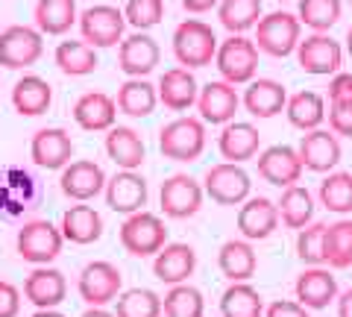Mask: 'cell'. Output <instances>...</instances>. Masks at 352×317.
Instances as JSON below:
<instances>
[{
  "instance_id": "obj_1",
  "label": "cell",
  "mask_w": 352,
  "mask_h": 317,
  "mask_svg": "<svg viewBox=\"0 0 352 317\" xmlns=\"http://www.w3.org/2000/svg\"><path fill=\"white\" fill-rule=\"evenodd\" d=\"M217 47H220V41L214 36V30L197 18L182 21L173 30V56L188 71L212 65L217 59Z\"/></svg>"
},
{
  "instance_id": "obj_2",
  "label": "cell",
  "mask_w": 352,
  "mask_h": 317,
  "mask_svg": "<svg viewBox=\"0 0 352 317\" xmlns=\"http://www.w3.org/2000/svg\"><path fill=\"white\" fill-rule=\"evenodd\" d=\"M159 150L170 162H197L206 150V121L191 115L173 118L170 124L162 127Z\"/></svg>"
},
{
  "instance_id": "obj_3",
  "label": "cell",
  "mask_w": 352,
  "mask_h": 317,
  "mask_svg": "<svg viewBox=\"0 0 352 317\" xmlns=\"http://www.w3.org/2000/svg\"><path fill=\"white\" fill-rule=\"evenodd\" d=\"M120 247L135 259H150L168 247V226L159 215L135 212L120 223Z\"/></svg>"
},
{
  "instance_id": "obj_4",
  "label": "cell",
  "mask_w": 352,
  "mask_h": 317,
  "mask_svg": "<svg viewBox=\"0 0 352 317\" xmlns=\"http://www.w3.org/2000/svg\"><path fill=\"white\" fill-rule=\"evenodd\" d=\"M214 68L220 71V80H226L232 85H250L252 80H256V71H258L256 39L229 36L226 41H220Z\"/></svg>"
},
{
  "instance_id": "obj_5",
  "label": "cell",
  "mask_w": 352,
  "mask_h": 317,
  "mask_svg": "<svg viewBox=\"0 0 352 317\" xmlns=\"http://www.w3.org/2000/svg\"><path fill=\"white\" fill-rule=\"evenodd\" d=\"M120 288H124V276L112 261H88L76 279V291L88 309H106L124 294Z\"/></svg>"
},
{
  "instance_id": "obj_6",
  "label": "cell",
  "mask_w": 352,
  "mask_h": 317,
  "mask_svg": "<svg viewBox=\"0 0 352 317\" xmlns=\"http://www.w3.org/2000/svg\"><path fill=\"white\" fill-rule=\"evenodd\" d=\"M300 32H302V24L300 18L291 15V12H270L258 21L256 27V47L267 56H276V59H285L296 53L300 47Z\"/></svg>"
},
{
  "instance_id": "obj_7",
  "label": "cell",
  "mask_w": 352,
  "mask_h": 317,
  "mask_svg": "<svg viewBox=\"0 0 352 317\" xmlns=\"http://www.w3.org/2000/svg\"><path fill=\"white\" fill-rule=\"evenodd\" d=\"M203 188L206 197H212V203L217 206H241L252 197V179L235 162H220L206 171Z\"/></svg>"
},
{
  "instance_id": "obj_8",
  "label": "cell",
  "mask_w": 352,
  "mask_h": 317,
  "mask_svg": "<svg viewBox=\"0 0 352 317\" xmlns=\"http://www.w3.org/2000/svg\"><path fill=\"white\" fill-rule=\"evenodd\" d=\"M65 244V235L59 226H53L50 221H30L18 229L15 247L18 256L30 261V265H50L53 259H59Z\"/></svg>"
},
{
  "instance_id": "obj_9",
  "label": "cell",
  "mask_w": 352,
  "mask_h": 317,
  "mask_svg": "<svg viewBox=\"0 0 352 317\" xmlns=\"http://www.w3.org/2000/svg\"><path fill=\"white\" fill-rule=\"evenodd\" d=\"M206 200V188L203 182H197L188 173H173L162 182L159 191V203H162V215L173 217V221H185V217H194L203 209Z\"/></svg>"
},
{
  "instance_id": "obj_10",
  "label": "cell",
  "mask_w": 352,
  "mask_h": 317,
  "mask_svg": "<svg viewBox=\"0 0 352 317\" xmlns=\"http://www.w3.org/2000/svg\"><path fill=\"white\" fill-rule=\"evenodd\" d=\"M296 62L311 76H335L344 68V47L329 32H311L296 47Z\"/></svg>"
},
{
  "instance_id": "obj_11",
  "label": "cell",
  "mask_w": 352,
  "mask_h": 317,
  "mask_svg": "<svg viewBox=\"0 0 352 317\" xmlns=\"http://www.w3.org/2000/svg\"><path fill=\"white\" fill-rule=\"evenodd\" d=\"M124 30H126V15L118 6H88L80 15V32L82 41H88L91 47H115L124 41Z\"/></svg>"
},
{
  "instance_id": "obj_12",
  "label": "cell",
  "mask_w": 352,
  "mask_h": 317,
  "mask_svg": "<svg viewBox=\"0 0 352 317\" xmlns=\"http://www.w3.org/2000/svg\"><path fill=\"white\" fill-rule=\"evenodd\" d=\"M44 53V41H41V30H32L24 24L6 27L0 32V65L9 71H21L36 65Z\"/></svg>"
},
{
  "instance_id": "obj_13",
  "label": "cell",
  "mask_w": 352,
  "mask_h": 317,
  "mask_svg": "<svg viewBox=\"0 0 352 317\" xmlns=\"http://www.w3.org/2000/svg\"><path fill=\"white\" fill-rule=\"evenodd\" d=\"M258 165V177L264 182L276 185V188H291V185H300L302 179V159H300V150L288 147V144H273V147H264L256 159Z\"/></svg>"
},
{
  "instance_id": "obj_14",
  "label": "cell",
  "mask_w": 352,
  "mask_h": 317,
  "mask_svg": "<svg viewBox=\"0 0 352 317\" xmlns=\"http://www.w3.org/2000/svg\"><path fill=\"white\" fill-rule=\"evenodd\" d=\"M241 106L238 89L226 80H212L200 89V97H197V112L206 124L212 127H226L235 121V112Z\"/></svg>"
},
{
  "instance_id": "obj_15",
  "label": "cell",
  "mask_w": 352,
  "mask_h": 317,
  "mask_svg": "<svg viewBox=\"0 0 352 317\" xmlns=\"http://www.w3.org/2000/svg\"><path fill=\"white\" fill-rule=\"evenodd\" d=\"M106 206L118 215H135V212H144L147 206V179L141 177L138 171H118L112 179L106 182Z\"/></svg>"
},
{
  "instance_id": "obj_16",
  "label": "cell",
  "mask_w": 352,
  "mask_h": 317,
  "mask_svg": "<svg viewBox=\"0 0 352 317\" xmlns=\"http://www.w3.org/2000/svg\"><path fill=\"white\" fill-rule=\"evenodd\" d=\"M106 182L109 179H106V173H103V168L97 165V162L76 159V162H71V165L62 171L59 188H62V194L68 197V200L88 203V200H94L97 194L106 191Z\"/></svg>"
},
{
  "instance_id": "obj_17",
  "label": "cell",
  "mask_w": 352,
  "mask_h": 317,
  "mask_svg": "<svg viewBox=\"0 0 352 317\" xmlns=\"http://www.w3.org/2000/svg\"><path fill=\"white\" fill-rule=\"evenodd\" d=\"M300 159L305 171H314V173H332L338 165H340V138L332 133V129H311L300 138Z\"/></svg>"
},
{
  "instance_id": "obj_18",
  "label": "cell",
  "mask_w": 352,
  "mask_h": 317,
  "mask_svg": "<svg viewBox=\"0 0 352 317\" xmlns=\"http://www.w3.org/2000/svg\"><path fill=\"white\" fill-rule=\"evenodd\" d=\"M30 156L44 171H65L74 159V141L62 127L38 129L30 141Z\"/></svg>"
},
{
  "instance_id": "obj_19",
  "label": "cell",
  "mask_w": 352,
  "mask_h": 317,
  "mask_svg": "<svg viewBox=\"0 0 352 317\" xmlns=\"http://www.w3.org/2000/svg\"><path fill=\"white\" fill-rule=\"evenodd\" d=\"M279 206L267 197H250L238 209V232L247 241H264L279 229Z\"/></svg>"
},
{
  "instance_id": "obj_20",
  "label": "cell",
  "mask_w": 352,
  "mask_h": 317,
  "mask_svg": "<svg viewBox=\"0 0 352 317\" xmlns=\"http://www.w3.org/2000/svg\"><path fill=\"white\" fill-rule=\"evenodd\" d=\"M162 59V50L156 45V39H150L147 32H132L118 45V68L126 76H141L147 80V74L156 71V65Z\"/></svg>"
},
{
  "instance_id": "obj_21",
  "label": "cell",
  "mask_w": 352,
  "mask_h": 317,
  "mask_svg": "<svg viewBox=\"0 0 352 317\" xmlns=\"http://www.w3.org/2000/svg\"><path fill=\"white\" fill-rule=\"evenodd\" d=\"M296 303H302L308 311H320L329 309L338 300V279L332 276L329 267H305L300 276H296Z\"/></svg>"
},
{
  "instance_id": "obj_22",
  "label": "cell",
  "mask_w": 352,
  "mask_h": 317,
  "mask_svg": "<svg viewBox=\"0 0 352 317\" xmlns=\"http://www.w3.org/2000/svg\"><path fill=\"white\" fill-rule=\"evenodd\" d=\"M217 150L226 162H235V165H244V162L256 159L261 150V133L256 124L250 121H232L220 129L217 135Z\"/></svg>"
},
{
  "instance_id": "obj_23",
  "label": "cell",
  "mask_w": 352,
  "mask_h": 317,
  "mask_svg": "<svg viewBox=\"0 0 352 317\" xmlns=\"http://www.w3.org/2000/svg\"><path fill=\"white\" fill-rule=\"evenodd\" d=\"M24 297L36 305V309H59L68 297V282L65 273L56 267L38 265L36 270L24 279Z\"/></svg>"
},
{
  "instance_id": "obj_24",
  "label": "cell",
  "mask_w": 352,
  "mask_h": 317,
  "mask_svg": "<svg viewBox=\"0 0 352 317\" xmlns=\"http://www.w3.org/2000/svg\"><path fill=\"white\" fill-rule=\"evenodd\" d=\"M241 103H244V109L252 118L267 121V118H276V115H282L285 109H288V89H285L282 83H276V80L258 76V80H252L247 85Z\"/></svg>"
},
{
  "instance_id": "obj_25",
  "label": "cell",
  "mask_w": 352,
  "mask_h": 317,
  "mask_svg": "<svg viewBox=\"0 0 352 317\" xmlns=\"http://www.w3.org/2000/svg\"><path fill=\"white\" fill-rule=\"evenodd\" d=\"M118 118V103L106 91H85L74 103V121L88 133H109Z\"/></svg>"
},
{
  "instance_id": "obj_26",
  "label": "cell",
  "mask_w": 352,
  "mask_h": 317,
  "mask_svg": "<svg viewBox=\"0 0 352 317\" xmlns=\"http://www.w3.org/2000/svg\"><path fill=\"white\" fill-rule=\"evenodd\" d=\"M159 103L170 112H188L191 106H197V97H200V85H197L194 74L188 68H170L162 74L159 80Z\"/></svg>"
},
{
  "instance_id": "obj_27",
  "label": "cell",
  "mask_w": 352,
  "mask_h": 317,
  "mask_svg": "<svg viewBox=\"0 0 352 317\" xmlns=\"http://www.w3.org/2000/svg\"><path fill=\"white\" fill-rule=\"evenodd\" d=\"M197 270V253L191 244H168L153 256V273L164 285H182Z\"/></svg>"
},
{
  "instance_id": "obj_28",
  "label": "cell",
  "mask_w": 352,
  "mask_h": 317,
  "mask_svg": "<svg viewBox=\"0 0 352 317\" xmlns=\"http://www.w3.org/2000/svg\"><path fill=\"white\" fill-rule=\"evenodd\" d=\"M217 267L229 282H250L258 270V256L247 238H229L217 253Z\"/></svg>"
},
{
  "instance_id": "obj_29",
  "label": "cell",
  "mask_w": 352,
  "mask_h": 317,
  "mask_svg": "<svg viewBox=\"0 0 352 317\" xmlns=\"http://www.w3.org/2000/svg\"><path fill=\"white\" fill-rule=\"evenodd\" d=\"M106 153L120 171H138L147 159V147L132 127H112L106 133Z\"/></svg>"
},
{
  "instance_id": "obj_30",
  "label": "cell",
  "mask_w": 352,
  "mask_h": 317,
  "mask_svg": "<svg viewBox=\"0 0 352 317\" xmlns=\"http://www.w3.org/2000/svg\"><path fill=\"white\" fill-rule=\"evenodd\" d=\"M12 106L24 118L44 115L53 106V85L38 74H24L12 89Z\"/></svg>"
},
{
  "instance_id": "obj_31",
  "label": "cell",
  "mask_w": 352,
  "mask_h": 317,
  "mask_svg": "<svg viewBox=\"0 0 352 317\" xmlns=\"http://www.w3.org/2000/svg\"><path fill=\"white\" fill-rule=\"evenodd\" d=\"M59 229H62L65 241L85 247V244L100 241V235H103V217H100V212H97L94 206L76 203V206H71V209L62 215V226Z\"/></svg>"
},
{
  "instance_id": "obj_32",
  "label": "cell",
  "mask_w": 352,
  "mask_h": 317,
  "mask_svg": "<svg viewBox=\"0 0 352 317\" xmlns=\"http://www.w3.org/2000/svg\"><path fill=\"white\" fill-rule=\"evenodd\" d=\"M118 112L126 115V118H147L156 112L159 106V89L141 76H129V80L118 89Z\"/></svg>"
},
{
  "instance_id": "obj_33",
  "label": "cell",
  "mask_w": 352,
  "mask_h": 317,
  "mask_svg": "<svg viewBox=\"0 0 352 317\" xmlns=\"http://www.w3.org/2000/svg\"><path fill=\"white\" fill-rule=\"evenodd\" d=\"M285 115H288L291 127L302 129V133H311V129H320L323 121L329 118V109H326V97L317 94V91H296L288 97V109H285Z\"/></svg>"
},
{
  "instance_id": "obj_34",
  "label": "cell",
  "mask_w": 352,
  "mask_h": 317,
  "mask_svg": "<svg viewBox=\"0 0 352 317\" xmlns=\"http://www.w3.org/2000/svg\"><path fill=\"white\" fill-rule=\"evenodd\" d=\"M264 297L250 282H229L220 297V314L223 317H264Z\"/></svg>"
},
{
  "instance_id": "obj_35",
  "label": "cell",
  "mask_w": 352,
  "mask_h": 317,
  "mask_svg": "<svg viewBox=\"0 0 352 317\" xmlns=\"http://www.w3.org/2000/svg\"><path fill=\"white\" fill-rule=\"evenodd\" d=\"M36 27L41 36H65L76 24V3L74 0H38L36 3Z\"/></svg>"
},
{
  "instance_id": "obj_36",
  "label": "cell",
  "mask_w": 352,
  "mask_h": 317,
  "mask_svg": "<svg viewBox=\"0 0 352 317\" xmlns=\"http://www.w3.org/2000/svg\"><path fill=\"white\" fill-rule=\"evenodd\" d=\"M279 217L288 229H305L314 221V197L305 185H291V188H282L279 197Z\"/></svg>"
},
{
  "instance_id": "obj_37",
  "label": "cell",
  "mask_w": 352,
  "mask_h": 317,
  "mask_svg": "<svg viewBox=\"0 0 352 317\" xmlns=\"http://www.w3.org/2000/svg\"><path fill=\"white\" fill-rule=\"evenodd\" d=\"M320 206L332 215L349 217L352 215V171H332L326 173V179L320 182Z\"/></svg>"
},
{
  "instance_id": "obj_38",
  "label": "cell",
  "mask_w": 352,
  "mask_h": 317,
  "mask_svg": "<svg viewBox=\"0 0 352 317\" xmlns=\"http://www.w3.org/2000/svg\"><path fill=\"white\" fill-rule=\"evenodd\" d=\"M217 18L229 36H244L247 30L258 27L261 21V0H220Z\"/></svg>"
},
{
  "instance_id": "obj_39",
  "label": "cell",
  "mask_w": 352,
  "mask_h": 317,
  "mask_svg": "<svg viewBox=\"0 0 352 317\" xmlns=\"http://www.w3.org/2000/svg\"><path fill=\"white\" fill-rule=\"evenodd\" d=\"M326 265L332 270L352 267V217L329 223L326 229Z\"/></svg>"
},
{
  "instance_id": "obj_40",
  "label": "cell",
  "mask_w": 352,
  "mask_h": 317,
  "mask_svg": "<svg viewBox=\"0 0 352 317\" xmlns=\"http://www.w3.org/2000/svg\"><path fill=\"white\" fill-rule=\"evenodd\" d=\"M53 59H56L59 71L68 76H88L97 68V53L88 41H62Z\"/></svg>"
},
{
  "instance_id": "obj_41",
  "label": "cell",
  "mask_w": 352,
  "mask_h": 317,
  "mask_svg": "<svg viewBox=\"0 0 352 317\" xmlns=\"http://www.w3.org/2000/svg\"><path fill=\"white\" fill-rule=\"evenodd\" d=\"M162 314L164 317H206V300L200 288L188 285H170V291L162 300Z\"/></svg>"
},
{
  "instance_id": "obj_42",
  "label": "cell",
  "mask_w": 352,
  "mask_h": 317,
  "mask_svg": "<svg viewBox=\"0 0 352 317\" xmlns=\"http://www.w3.org/2000/svg\"><path fill=\"white\" fill-rule=\"evenodd\" d=\"M115 317H162V297L150 288H129L115 300Z\"/></svg>"
},
{
  "instance_id": "obj_43",
  "label": "cell",
  "mask_w": 352,
  "mask_h": 317,
  "mask_svg": "<svg viewBox=\"0 0 352 317\" xmlns=\"http://www.w3.org/2000/svg\"><path fill=\"white\" fill-rule=\"evenodd\" d=\"M326 229L329 223L311 221L305 229L296 232V259L308 267H323L326 265Z\"/></svg>"
},
{
  "instance_id": "obj_44",
  "label": "cell",
  "mask_w": 352,
  "mask_h": 317,
  "mask_svg": "<svg viewBox=\"0 0 352 317\" xmlns=\"http://www.w3.org/2000/svg\"><path fill=\"white\" fill-rule=\"evenodd\" d=\"M340 15H344V3L340 0H300V24L311 27L314 32H329Z\"/></svg>"
},
{
  "instance_id": "obj_45",
  "label": "cell",
  "mask_w": 352,
  "mask_h": 317,
  "mask_svg": "<svg viewBox=\"0 0 352 317\" xmlns=\"http://www.w3.org/2000/svg\"><path fill=\"white\" fill-rule=\"evenodd\" d=\"M126 24H132L138 32L156 27L164 18V0H126Z\"/></svg>"
},
{
  "instance_id": "obj_46",
  "label": "cell",
  "mask_w": 352,
  "mask_h": 317,
  "mask_svg": "<svg viewBox=\"0 0 352 317\" xmlns=\"http://www.w3.org/2000/svg\"><path fill=\"white\" fill-rule=\"evenodd\" d=\"M329 129L338 138H352V103H329Z\"/></svg>"
},
{
  "instance_id": "obj_47",
  "label": "cell",
  "mask_w": 352,
  "mask_h": 317,
  "mask_svg": "<svg viewBox=\"0 0 352 317\" xmlns=\"http://www.w3.org/2000/svg\"><path fill=\"white\" fill-rule=\"evenodd\" d=\"M329 103H352V74L349 71H338L329 80V91H326Z\"/></svg>"
},
{
  "instance_id": "obj_48",
  "label": "cell",
  "mask_w": 352,
  "mask_h": 317,
  "mask_svg": "<svg viewBox=\"0 0 352 317\" xmlns=\"http://www.w3.org/2000/svg\"><path fill=\"white\" fill-rule=\"evenodd\" d=\"M21 314V291L9 279H0V317Z\"/></svg>"
},
{
  "instance_id": "obj_49",
  "label": "cell",
  "mask_w": 352,
  "mask_h": 317,
  "mask_svg": "<svg viewBox=\"0 0 352 317\" xmlns=\"http://www.w3.org/2000/svg\"><path fill=\"white\" fill-rule=\"evenodd\" d=\"M264 317H311V314H308L305 305L296 303V300H276V303L267 305Z\"/></svg>"
},
{
  "instance_id": "obj_50",
  "label": "cell",
  "mask_w": 352,
  "mask_h": 317,
  "mask_svg": "<svg viewBox=\"0 0 352 317\" xmlns=\"http://www.w3.org/2000/svg\"><path fill=\"white\" fill-rule=\"evenodd\" d=\"M179 3L194 15H203V12H212L214 6H220V0H179Z\"/></svg>"
},
{
  "instance_id": "obj_51",
  "label": "cell",
  "mask_w": 352,
  "mask_h": 317,
  "mask_svg": "<svg viewBox=\"0 0 352 317\" xmlns=\"http://www.w3.org/2000/svg\"><path fill=\"white\" fill-rule=\"evenodd\" d=\"M338 317H352V288L338 294Z\"/></svg>"
},
{
  "instance_id": "obj_52",
  "label": "cell",
  "mask_w": 352,
  "mask_h": 317,
  "mask_svg": "<svg viewBox=\"0 0 352 317\" xmlns=\"http://www.w3.org/2000/svg\"><path fill=\"white\" fill-rule=\"evenodd\" d=\"M82 317H115V311H109V309H85Z\"/></svg>"
},
{
  "instance_id": "obj_53",
  "label": "cell",
  "mask_w": 352,
  "mask_h": 317,
  "mask_svg": "<svg viewBox=\"0 0 352 317\" xmlns=\"http://www.w3.org/2000/svg\"><path fill=\"white\" fill-rule=\"evenodd\" d=\"M32 317H68V314H62L56 309H36V314H32Z\"/></svg>"
},
{
  "instance_id": "obj_54",
  "label": "cell",
  "mask_w": 352,
  "mask_h": 317,
  "mask_svg": "<svg viewBox=\"0 0 352 317\" xmlns=\"http://www.w3.org/2000/svg\"><path fill=\"white\" fill-rule=\"evenodd\" d=\"M346 53H349V56H352V27L346 30Z\"/></svg>"
},
{
  "instance_id": "obj_55",
  "label": "cell",
  "mask_w": 352,
  "mask_h": 317,
  "mask_svg": "<svg viewBox=\"0 0 352 317\" xmlns=\"http://www.w3.org/2000/svg\"><path fill=\"white\" fill-rule=\"evenodd\" d=\"M276 3H288V0H276Z\"/></svg>"
},
{
  "instance_id": "obj_56",
  "label": "cell",
  "mask_w": 352,
  "mask_h": 317,
  "mask_svg": "<svg viewBox=\"0 0 352 317\" xmlns=\"http://www.w3.org/2000/svg\"><path fill=\"white\" fill-rule=\"evenodd\" d=\"M349 6H352V0H349Z\"/></svg>"
}]
</instances>
